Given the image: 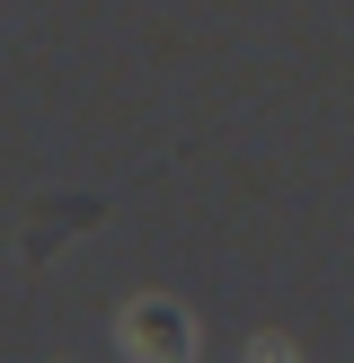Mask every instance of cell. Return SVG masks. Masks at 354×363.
<instances>
[{
  "instance_id": "6da1fadb",
  "label": "cell",
  "mask_w": 354,
  "mask_h": 363,
  "mask_svg": "<svg viewBox=\"0 0 354 363\" xmlns=\"http://www.w3.org/2000/svg\"><path fill=\"white\" fill-rule=\"evenodd\" d=\"M151 337H169V346H186V319H177V311H159V301H151V311H133V319H124V346H151Z\"/></svg>"
}]
</instances>
